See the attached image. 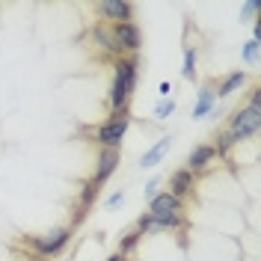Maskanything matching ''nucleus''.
Returning <instances> with one entry per match:
<instances>
[{"label":"nucleus","instance_id":"nucleus-16","mask_svg":"<svg viewBox=\"0 0 261 261\" xmlns=\"http://www.w3.org/2000/svg\"><path fill=\"white\" fill-rule=\"evenodd\" d=\"M140 241H143V231H140V228H130L128 234H122V238H119V249H116V252L128 258L130 252L140 246Z\"/></svg>","mask_w":261,"mask_h":261},{"label":"nucleus","instance_id":"nucleus-4","mask_svg":"<svg viewBox=\"0 0 261 261\" xmlns=\"http://www.w3.org/2000/svg\"><path fill=\"white\" fill-rule=\"evenodd\" d=\"M130 128V116H110L104 119L98 128H92V140H95L101 148H122V140L128 137Z\"/></svg>","mask_w":261,"mask_h":261},{"label":"nucleus","instance_id":"nucleus-15","mask_svg":"<svg viewBox=\"0 0 261 261\" xmlns=\"http://www.w3.org/2000/svg\"><path fill=\"white\" fill-rule=\"evenodd\" d=\"M199 65V50H196V45H187L184 48V60H181V77L184 81H196V68Z\"/></svg>","mask_w":261,"mask_h":261},{"label":"nucleus","instance_id":"nucleus-8","mask_svg":"<svg viewBox=\"0 0 261 261\" xmlns=\"http://www.w3.org/2000/svg\"><path fill=\"white\" fill-rule=\"evenodd\" d=\"M98 15H101L104 24L134 21V3H128V0H101L98 3Z\"/></svg>","mask_w":261,"mask_h":261},{"label":"nucleus","instance_id":"nucleus-7","mask_svg":"<svg viewBox=\"0 0 261 261\" xmlns=\"http://www.w3.org/2000/svg\"><path fill=\"white\" fill-rule=\"evenodd\" d=\"M89 42L98 48V54H104L107 60H119L122 54L116 48L113 42V33H110V24H104V21H92V27H89Z\"/></svg>","mask_w":261,"mask_h":261},{"label":"nucleus","instance_id":"nucleus-21","mask_svg":"<svg viewBox=\"0 0 261 261\" xmlns=\"http://www.w3.org/2000/svg\"><path fill=\"white\" fill-rule=\"evenodd\" d=\"M122 202H125V190H113V193L104 199V208H107V211H116Z\"/></svg>","mask_w":261,"mask_h":261},{"label":"nucleus","instance_id":"nucleus-2","mask_svg":"<svg viewBox=\"0 0 261 261\" xmlns=\"http://www.w3.org/2000/svg\"><path fill=\"white\" fill-rule=\"evenodd\" d=\"M71 238H74V228L71 226H60V228H50V231H45V234H24V244L33 249V255L36 258H54V255H60V252H65L68 249V244H71Z\"/></svg>","mask_w":261,"mask_h":261},{"label":"nucleus","instance_id":"nucleus-9","mask_svg":"<svg viewBox=\"0 0 261 261\" xmlns=\"http://www.w3.org/2000/svg\"><path fill=\"white\" fill-rule=\"evenodd\" d=\"M166 184H169V187H166V193H172L175 199L184 202V199H190L193 190H196V175H193V172H187V169L181 166V169H172V172H169V181H166Z\"/></svg>","mask_w":261,"mask_h":261},{"label":"nucleus","instance_id":"nucleus-22","mask_svg":"<svg viewBox=\"0 0 261 261\" xmlns=\"http://www.w3.org/2000/svg\"><path fill=\"white\" fill-rule=\"evenodd\" d=\"M158 193H161V178H151L146 187H143V196H146V202H151Z\"/></svg>","mask_w":261,"mask_h":261},{"label":"nucleus","instance_id":"nucleus-1","mask_svg":"<svg viewBox=\"0 0 261 261\" xmlns=\"http://www.w3.org/2000/svg\"><path fill=\"white\" fill-rule=\"evenodd\" d=\"M137 81H140V54L113 60V81H110V95H107L110 116H128V104L137 92Z\"/></svg>","mask_w":261,"mask_h":261},{"label":"nucleus","instance_id":"nucleus-11","mask_svg":"<svg viewBox=\"0 0 261 261\" xmlns=\"http://www.w3.org/2000/svg\"><path fill=\"white\" fill-rule=\"evenodd\" d=\"M151 217H169V214H184V202L181 199H175L172 193H166V190H161V193L154 196L151 202H148V211Z\"/></svg>","mask_w":261,"mask_h":261},{"label":"nucleus","instance_id":"nucleus-10","mask_svg":"<svg viewBox=\"0 0 261 261\" xmlns=\"http://www.w3.org/2000/svg\"><path fill=\"white\" fill-rule=\"evenodd\" d=\"M116 169H119V151H116V148H101V151H98V161H95V172H92L89 178L104 187Z\"/></svg>","mask_w":261,"mask_h":261},{"label":"nucleus","instance_id":"nucleus-27","mask_svg":"<svg viewBox=\"0 0 261 261\" xmlns=\"http://www.w3.org/2000/svg\"><path fill=\"white\" fill-rule=\"evenodd\" d=\"M65 261H71V258H65Z\"/></svg>","mask_w":261,"mask_h":261},{"label":"nucleus","instance_id":"nucleus-23","mask_svg":"<svg viewBox=\"0 0 261 261\" xmlns=\"http://www.w3.org/2000/svg\"><path fill=\"white\" fill-rule=\"evenodd\" d=\"M258 98H261V86H249V89H246V104L244 107H258Z\"/></svg>","mask_w":261,"mask_h":261},{"label":"nucleus","instance_id":"nucleus-3","mask_svg":"<svg viewBox=\"0 0 261 261\" xmlns=\"http://www.w3.org/2000/svg\"><path fill=\"white\" fill-rule=\"evenodd\" d=\"M261 128V110L258 107H238L234 113L228 116V125H226V134L234 140V146L238 143H244V140H252Z\"/></svg>","mask_w":261,"mask_h":261},{"label":"nucleus","instance_id":"nucleus-13","mask_svg":"<svg viewBox=\"0 0 261 261\" xmlns=\"http://www.w3.org/2000/svg\"><path fill=\"white\" fill-rule=\"evenodd\" d=\"M217 92H214V86H202L199 92H196V101H193V110H190V116H193V122H199V119H205V116H211L214 110H217Z\"/></svg>","mask_w":261,"mask_h":261},{"label":"nucleus","instance_id":"nucleus-26","mask_svg":"<svg viewBox=\"0 0 261 261\" xmlns=\"http://www.w3.org/2000/svg\"><path fill=\"white\" fill-rule=\"evenodd\" d=\"M27 261H45V258H36V255H33V258H27Z\"/></svg>","mask_w":261,"mask_h":261},{"label":"nucleus","instance_id":"nucleus-19","mask_svg":"<svg viewBox=\"0 0 261 261\" xmlns=\"http://www.w3.org/2000/svg\"><path fill=\"white\" fill-rule=\"evenodd\" d=\"M172 113H175V98H161V101L154 104V119H158V122H166Z\"/></svg>","mask_w":261,"mask_h":261},{"label":"nucleus","instance_id":"nucleus-5","mask_svg":"<svg viewBox=\"0 0 261 261\" xmlns=\"http://www.w3.org/2000/svg\"><path fill=\"white\" fill-rule=\"evenodd\" d=\"M110 33H113V42L122 57H130V54H140L143 48V30L134 24V21H122V24H110Z\"/></svg>","mask_w":261,"mask_h":261},{"label":"nucleus","instance_id":"nucleus-18","mask_svg":"<svg viewBox=\"0 0 261 261\" xmlns=\"http://www.w3.org/2000/svg\"><path fill=\"white\" fill-rule=\"evenodd\" d=\"M258 57H261V42L249 39L244 48H241V60H244L246 65H258Z\"/></svg>","mask_w":261,"mask_h":261},{"label":"nucleus","instance_id":"nucleus-24","mask_svg":"<svg viewBox=\"0 0 261 261\" xmlns=\"http://www.w3.org/2000/svg\"><path fill=\"white\" fill-rule=\"evenodd\" d=\"M158 92H161V98H172V83H166V81H163Z\"/></svg>","mask_w":261,"mask_h":261},{"label":"nucleus","instance_id":"nucleus-25","mask_svg":"<svg viewBox=\"0 0 261 261\" xmlns=\"http://www.w3.org/2000/svg\"><path fill=\"white\" fill-rule=\"evenodd\" d=\"M104 261H128V258H125V255H119V252H113L110 258H104Z\"/></svg>","mask_w":261,"mask_h":261},{"label":"nucleus","instance_id":"nucleus-12","mask_svg":"<svg viewBox=\"0 0 261 261\" xmlns=\"http://www.w3.org/2000/svg\"><path fill=\"white\" fill-rule=\"evenodd\" d=\"M246 83H249V74H246L244 68H238V71H228L223 81L217 83V101H226L228 95H234V92H241V89H246Z\"/></svg>","mask_w":261,"mask_h":261},{"label":"nucleus","instance_id":"nucleus-14","mask_svg":"<svg viewBox=\"0 0 261 261\" xmlns=\"http://www.w3.org/2000/svg\"><path fill=\"white\" fill-rule=\"evenodd\" d=\"M172 140H175V137H172V134H166V137H161L151 148H146V154L140 158V166H143V169H151V166L163 163V158H166V154H169V148H172Z\"/></svg>","mask_w":261,"mask_h":261},{"label":"nucleus","instance_id":"nucleus-6","mask_svg":"<svg viewBox=\"0 0 261 261\" xmlns=\"http://www.w3.org/2000/svg\"><path fill=\"white\" fill-rule=\"evenodd\" d=\"M214 163H217V151H214V146H211V143H199V146L190 148L184 169H187V172H193L196 178H199L202 172H208V169H211Z\"/></svg>","mask_w":261,"mask_h":261},{"label":"nucleus","instance_id":"nucleus-20","mask_svg":"<svg viewBox=\"0 0 261 261\" xmlns=\"http://www.w3.org/2000/svg\"><path fill=\"white\" fill-rule=\"evenodd\" d=\"M258 12H261V3H258V0H246L244 6H241V24H255Z\"/></svg>","mask_w":261,"mask_h":261},{"label":"nucleus","instance_id":"nucleus-17","mask_svg":"<svg viewBox=\"0 0 261 261\" xmlns=\"http://www.w3.org/2000/svg\"><path fill=\"white\" fill-rule=\"evenodd\" d=\"M214 151H217V161H228V154H231V148H234V140L228 137L226 130H217V137H214Z\"/></svg>","mask_w":261,"mask_h":261}]
</instances>
